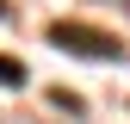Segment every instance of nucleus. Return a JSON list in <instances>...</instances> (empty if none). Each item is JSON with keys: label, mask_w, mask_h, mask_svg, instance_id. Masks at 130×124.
<instances>
[{"label": "nucleus", "mask_w": 130, "mask_h": 124, "mask_svg": "<svg viewBox=\"0 0 130 124\" xmlns=\"http://www.w3.org/2000/svg\"><path fill=\"white\" fill-rule=\"evenodd\" d=\"M50 43L62 56H80V62H124V43L99 25H80V19H56L50 25Z\"/></svg>", "instance_id": "1"}, {"label": "nucleus", "mask_w": 130, "mask_h": 124, "mask_svg": "<svg viewBox=\"0 0 130 124\" xmlns=\"http://www.w3.org/2000/svg\"><path fill=\"white\" fill-rule=\"evenodd\" d=\"M0 87H25V62L19 56H0Z\"/></svg>", "instance_id": "2"}, {"label": "nucleus", "mask_w": 130, "mask_h": 124, "mask_svg": "<svg viewBox=\"0 0 130 124\" xmlns=\"http://www.w3.org/2000/svg\"><path fill=\"white\" fill-rule=\"evenodd\" d=\"M0 19H12V6H6V0H0Z\"/></svg>", "instance_id": "3"}]
</instances>
